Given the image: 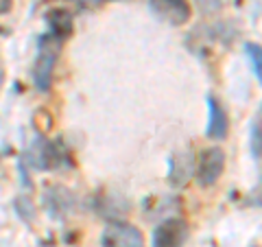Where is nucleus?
I'll return each mask as SVG.
<instances>
[{"instance_id": "9d476101", "label": "nucleus", "mask_w": 262, "mask_h": 247, "mask_svg": "<svg viewBox=\"0 0 262 247\" xmlns=\"http://www.w3.org/2000/svg\"><path fill=\"white\" fill-rule=\"evenodd\" d=\"M44 201H46L48 212H51L53 217H59V212L70 210V205H72V197H70V193L66 191V188L55 186V188H51V191L46 193Z\"/></svg>"}, {"instance_id": "f03ea898", "label": "nucleus", "mask_w": 262, "mask_h": 247, "mask_svg": "<svg viewBox=\"0 0 262 247\" xmlns=\"http://www.w3.org/2000/svg\"><path fill=\"white\" fill-rule=\"evenodd\" d=\"M188 238V223L184 219H166L153 230L151 247H184Z\"/></svg>"}, {"instance_id": "2eb2a0df", "label": "nucleus", "mask_w": 262, "mask_h": 247, "mask_svg": "<svg viewBox=\"0 0 262 247\" xmlns=\"http://www.w3.org/2000/svg\"><path fill=\"white\" fill-rule=\"evenodd\" d=\"M90 5H101V3H110V0H85Z\"/></svg>"}, {"instance_id": "f8f14e48", "label": "nucleus", "mask_w": 262, "mask_h": 247, "mask_svg": "<svg viewBox=\"0 0 262 247\" xmlns=\"http://www.w3.org/2000/svg\"><path fill=\"white\" fill-rule=\"evenodd\" d=\"M251 151H253V158L260 160V122L258 120L251 125Z\"/></svg>"}, {"instance_id": "1a4fd4ad", "label": "nucleus", "mask_w": 262, "mask_h": 247, "mask_svg": "<svg viewBox=\"0 0 262 247\" xmlns=\"http://www.w3.org/2000/svg\"><path fill=\"white\" fill-rule=\"evenodd\" d=\"M48 27H51V35H55L57 39H63L66 35L72 33V15L66 9H53L46 13Z\"/></svg>"}, {"instance_id": "ddd939ff", "label": "nucleus", "mask_w": 262, "mask_h": 247, "mask_svg": "<svg viewBox=\"0 0 262 247\" xmlns=\"http://www.w3.org/2000/svg\"><path fill=\"white\" fill-rule=\"evenodd\" d=\"M221 5H223V0H199V9L203 13H214L221 9Z\"/></svg>"}, {"instance_id": "f257e3e1", "label": "nucleus", "mask_w": 262, "mask_h": 247, "mask_svg": "<svg viewBox=\"0 0 262 247\" xmlns=\"http://www.w3.org/2000/svg\"><path fill=\"white\" fill-rule=\"evenodd\" d=\"M59 48H61V39H57L51 33L42 35V39H39V55L35 66H33V81H35V88L39 92H46L53 84V68L57 55H59Z\"/></svg>"}, {"instance_id": "dca6fc26", "label": "nucleus", "mask_w": 262, "mask_h": 247, "mask_svg": "<svg viewBox=\"0 0 262 247\" xmlns=\"http://www.w3.org/2000/svg\"><path fill=\"white\" fill-rule=\"evenodd\" d=\"M0 86H3V70H0Z\"/></svg>"}, {"instance_id": "423d86ee", "label": "nucleus", "mask_w": 262, "mask_h": 247, "mask_svg": "<svg viewBox=\"0 0 262 247\" xmlns=\"http://www.w3.org/2000/svg\"><path fill=\"white\" fill-rule=\"evenodd\" d=\"M27 158H29V162L33 164V167L42 169V171L59 167V162H61V155H59V151H57V147L53 142H48V140H44V138L33 140L29 151H27Z\"/></svg>"}, {"instance_id": "0eeeda50", "label": "nucleus", "mask_w": 262, "mask_h": 247, "mask_svg": "<svg viewBox=\"0 0 262 247\" xmlns=\"http://www.w3.org/2000/svg\"><path fill=\"white\" fill-rule=\"evenodd\" d=\"M168 177L173 186H186L192 177V155L190 151H179L168 162Z\"/></svg>"}, {"instance_id": "20e7f679", "label": "nucleus", "mask_w": 262, "mask_h": 247, "mask_svg": "<svg viewBox=\"0 0 262 247\" xmlns=\"http://www.w3.org/2000/svg\"><path fill=\"white\" fill-rule=\"evenodd\" d=\"M103 247H144V236L131 223H112L103 232Z\"/></svg>"}, {"instance_id": "4468645a", "label": "nucleus", "mask_w": 262, "mask_h": 247, "mask_svg": "<svg viewBox=\"0 0 262 247\" xmlns=\"http://www.w3.org/2000/svg\"><path fill=\"white\" fill-rule=\"evenodd\" d=\"M11 9V0H0V15Z\"/></svg>"}, {"instance_id": "9b49d317", "label": "nucleus", "mask_w": 262, "mask_h": 247, "mask_svg": "<svg viewBox=\"0 0 262 247\" xmlns=\"http://www.w3.org/2000/svg\"><path fill=\"white\" fill-rule=\"evenodd\" d=\"M245 51H247L249 61H251V66H253V75H256V79H262V59H260L262 51H260V44L249 42L247 46H245Z\"/></svg>"}, {"instance_id": "39448f33", "label": "nucleus", "mask_w": 262, "mask_h": 247, "mask_svg": "<svg viewBox=\"0 0 262 247\" xmlns=\"http://www.w3.org/2000/svg\"><path fill=\"white\" fill-rule=\"evenodd\" d=\"M149 9L173 27H182L190 20V5L186 0H149Z\"/></svg>"}, {"instance_id": "6e6552de", "label": "nucleus", "mask_w": 262, "mask_h": 247, "mask_svg": "<svg viewBox=\"0 0 262 247\" xmlns=\"http://www.w3.org/2000/svg\"><path fill=\"white\" fill-rule=\"evenodd\" d=\"M208 110H210V120H208V129L206 134L212 140H223L227 138V116L225 110L221 108V103L214 96H208Z\"/></svg>"}, {"instance_id": "7ed1b4c3", "label": "nucleus", "mask_w": 262, "mask_h": 247, "mask_svg": "<svg viewBox=\"0 0 262 247\" xmlns=\"http://www.w3.org/2000/svg\"><path fill=\"white\" fill-rule=\"evenodd\" d=\"M225 169V153L219 147H210L201 153L199 167H196V182L201 186H212L216 184L221 173Z\"/></svg>"}]
</instances>
